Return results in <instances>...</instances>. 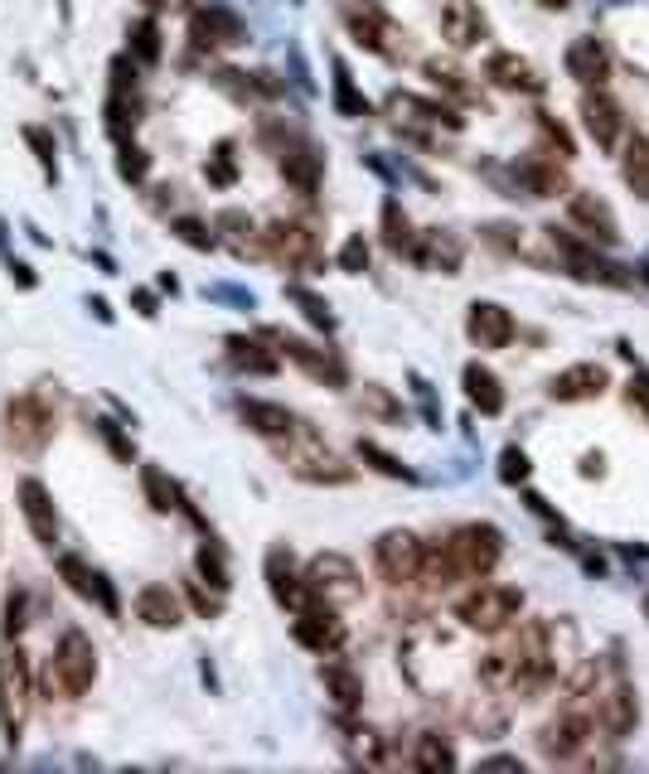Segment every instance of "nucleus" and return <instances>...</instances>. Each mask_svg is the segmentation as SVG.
<instances>
[{
	"mask_svg": "<svg viewBox=\"0 0 649 774\" xmlns=\"http://www.w3.org/2000/svg\"><path fill=\"white\" fill-rule=\"evenodd\" d=\"M30 712H34V669L16 639H6V649H0V736H6V745L24 741Z\"/></svg>",
	"mask_w": 649,
	"mask_h": 774,
	"instance_id": "1",
	"label": "nucleus"
},
{
	"mask_svg": "<svg viewBox=\"0 0 649 774\" xmlns=\"http://www.w3.org/2000/svg\"><path fill=\"white\" fill-rule=\"evenodd\" d=\"M276 446H282V465L296 479H306V485H349L354 479V465H344L339 450H329L306 421L286 440H276Z\"/></svg>",
	"mask_w": 649,
	"mask_h": 774,
	"instance_id": "2",
	"label": "nucleus"
},
{
	"mask_svg": "<svg viewBox=\"0 0 649 774\" xmlns=\"http://www.w3.org/2000/svg\"><path fill=\"white\" fill-rule=\"evenodd\" d=\"M519 615H524V591H514V585L475 581V591L456 600V620L470 634H505Z\"/></svg>",
	"mask_w": 649,
	"mask_h": 774,
	"instance_id": "3",
	"label": "nucleus"
},
{
	"mask_svg": "<svg viewBox=\"0 0 649 774\" xmlns=\"http://www.w3.org/2000/svg\"><path fill=\"white\" fill-rule=\"evenodd\" d=\"M446 552H452V567L460 581H485L499 567V557H505V532L495 523H460L446 538Z\"/></svg>",
	"mask_w": 649,
	"mask_h": 774,
	"instance_id": "4",
	"label": "nucleus"
},
{
	"mask_svg": "<svg viewBox=\"0 0 649 774\" xmlns=\"http://www.w3.org/2000/svg\"><path fill=\"white\" fill-rule=\"evenodd\" d=\"M63 688L69 697H83L98 683V649H92V639L83 630H69L59 639L54 659H49V688Z\"/></svg>",
	"mask_w": 649,
	"mask_h": 774,
	"instance_id": "5",
	"label": "nucleus"
},
{
	"mask_svg": "<svg viewBox=\"0 0 649 774\" xmlns=\"http://www.w3.org/2000/svg\"><path fill=\"white\" fill-rule=\"evenodd\" d=\"M49 436H54V411L44 407V397L39 393H20L6 403V440L10 450H20V456H39V450L49 446Z\"/></svg>",
	"mask_w": 649,
	"mask_h": 774,
	"instance_id": "6",
	"label": "nucleus"
},
{
	"mask_svg": "<svg viewBox=\"0 0 649 774\" xmlns=\"http://www.w3.org/2000/svg\"><path fill=\"white\" fill-rule=\"evenodd\" d=\"M306 591L311 600H325V605H354L364 595V577L344 552H321L306 567Z\"/></svg>",
	"mask_w": 649,
	"mask_h": 774,
	"instance_id": "7",
	"label": "nucleus"
},
{
	"mask_svg": "<svg viewBox=\"0 0 649 774\" xmlns=\"http://www.w3.org/2000/svg\"><path fill=\"white\" fill-rule=\"evenodd\" d=\"M422 557H427V547L413 528H388L374 542V567L388 585H413L422 577Z\"/></svg>",
	"mask_w": 649,
	"mask_h": 774,
	"instance_id": "8",
	"label": "nucleus"
},
{
	"mask_svg": "<svg viewBox=\"0 0 649 774\" xmlns=\"http://www.w3.org/2000/svg\"><path fill=\"white\" fill-rule=\"evenodd\" d=\"M262 252H267L276 266H286V272H311V266H321V237H315L306 223H291V218L267 223Z\"/></svg>",
	"mask_w": 649,
	"mask_h": 774,
	"instance_id": "9",
	"label": "nucleus"
},
{
	"mask_svg": "<svg viewBox=\"0 0 649 774\" xmlns=\"http://www.w3.org/2000/svg\"><path fill=\"white\" fill-rule=\"evenodd\" d=\"M291 634H296L301 649L311 653H339L344 639H349V630H344V620L335 615V605H325V600H311V605L296 610V620H291Z\"/></svg>",
	"mask_w": 649,
	"mask_h": 774,
	"instance_id": "10",
	"label": "nucleus"
},
{
	"mask_svg": "<svg viewBox=\"0 0 649 774\" xmlns=\"http://www.w3.org/2000/svg\"><path fill=\"white\" fill-rule=\"evenodd\" d=\"M596 726L606 731V741H626L640 726V702H635V688L626 678H611L596 692Z\"/></svg>",
	"mask_w": 649,
	"mask_h": 774,
	"instance_id": "11",
	"label": "nucleus"
},
{
	"mask_svg": "<svg viewBox=\"0 0 649 774\" xmlns=\"http://www.w3.org/2000/svg\"><path fill=\"white\" fill-rule=\"evenodd\" d=\"M591 731H596V722L572 706V712H558L548 726H542L538 745H542V755H548V760H572V755H581V745L591 741Z\"/></svg>",
	"mask_w": 649,
	"mask_h": 774,
	"instance_id": "12",
	"label": "nucleus"
},
{
	"mask_svg": "<svg viewBox=\"0 0 649 774\" xmlns=\"http://www.w3.org/2000/svg\"><path fill=\"white\" fill-rule=\"evenodd\" d=\"M59 577L69 581V591H73V595H83V600H92V605H102V610H108L112 620L122 615V605H116V591H112V581L102 577V571H92V567L83 562V557L63 552V557H59Z\"/></svg>",
	"mask_w": 649,
	"mask_h": 774,
	"instance_id": "13",
	"label": "nucleus"
},
{
	"mask_svg": "<svg viewBox=\"0 0 649 774\" xmlns=\"http://www.w3.org/2000/svg\"><path fill=\"white\" fill-rule=\"evenodd\" d=\"M20 513L30 523L39 547L59 542V513H54V493L44 489V479H20Z\"/></svg>",
	"mask_w": 649,
	"mask_h": 774,
	"instance_id": "14",
	"label": "nucleus"
},
{
	"mask_svg": "<svg viewBox=\"0 0 649 774\" xmlns=\"http://www.w3.org/2000/svg\"><path fill=\"white\" fill-rule=\"evenodd\" d=\"M466 335H470L475 349H509L514 315L505 310V305H495V301H475L470 315H466Z\"/></svg>",
	"mask_w": 649,
	"mask_h": 774,
	"instance_id": "15",
	"label": "nucleus"
},
{
	"mask_svg": "<svg viewBox=\"0 0 649 774\" xmlns=\"http://www.w3.org/2000/svg\"><path fill=\"white\" fill-rule=\"evenodd\" d=\"M190 39H194V49H233V44H243V20L223 6H204L190 16Z\"/></svg>",
	"mask_w": 649,
	"mask_h": 774,
	"instance_id": "16",
	"label": "nucleus"
},
{
	"mask_svg": "<svg viewBox=\"0 0 649 774\" xmlns=\"http://www.w3.org/2000/svg\"><path fill=\"white\" fill-rule=\"evenodd\" d=\"M581 122H587L591 141L601 145V151H616L620 136H626V112H620V102L606 98V92H587V98H581Z\"/></svg>",
	"mask_w": 649,
	"mask_h": 774,
	"instance_id": "17",
	"label": "nucleus"
},
{
	"mask_svg": "<svg viewBox=\"0 0 649 774\" xmlns=\"http://www.w3.org/2000/svg\"><path fill=\"white\" fill-rule=\"evenodd\" d=\"M567 213H572V223H581V228H587L601 247H616L620 243V223H616V213H611V204H606L601 194L577 190L572 198H567Z\"/></svg>",
	"mask_w": 649,
	"mask_h": 774,
	"instance_id": "18",
	"label": "nucleus"
},
{
	"mask_svg": "<svg viewBox=\"0 0 649 774\" xmlns=\"http://www.w3.org/2000/svg\"><path fill=\"white\" fill-rule=\"evenodd\" d=\"M267 585H272V600L276 605H286L291 615H296L301 605H311V591H306V577L296 571L286 547H272L267 552Z\"/></svg>",
	"mask_w": 649,
	"mask_h": 774,
	"instance_id": "19",
	"label": "nucleus"
},
{
	"mask_svg": "<svg viewBox=\"0 0 649 774\" xmlns=\"http://www.w3.org/2000/svg\"><path fill=\"white\" fill-rule=\"evenodd\" d=\"M485 34H489V20L480 16L475 0H446V10H442V39H446V44H452V49H475Z\"/></svg>",
	"mask_w": 649,
	"mask_h": 774,
	"instance_id": "20",
	"label": "nucleus"
},
{
	"mask_svg": "<svg viewBox=\"0 0 649 774\" xmlns=\"http://www.w3.org/2000/svg\"><path fill=\"white\" fill-rule=\"evenodd\" d=\"M606 368L601 364H572V368H562L558 378H552L548 387V397L552 403H596V397L606 393Z\"/></svg>",
	"mask_w": 649,
	"mask_h": 774,
	"instance_id": "21",
	"label": "nucleus"
},
{
	"mask_svg": "<svg viewBox=\"0 0 649 774\" xmlns=\"http://www.w3.org/2000/svg\"><path fill=\"white\" fill-rule=\"evenodd\" d=\"M567 73H572L581 88H601L606 73H611V53H606L601 39L581 34V39L567 44Z\"/></svg>",
	"mask_w": 649,
	"mask_h": 774,
	"instance_id": "22",
	"label": "nucleus"
},
{
	"mask_svg": "<svg viewBox=\"0 0 649 774\" xmlns=\"http://www.w3.org/2000/svg\"><path fill=\"white\" fill-rule=\"evenodd\" d=\"M267 339H276V344H282V354H286V358H296V364L306 368L311 378H321V383H329V387H344V364H339L335 354L315 349V344L296 339V335H276V329H272Z\"/></svg>",
	"mask_w": 649,
	"mask_h": 774,
	"instance_id": "23",
	"label": "nucleus"
},
{
	"mask_svg": "<svg viewBox=\"0 0 649 774\" xmlns=\"http://www.w3.org/2000/svg\"><path fill=\"white\" fill-rule=\"evenodd\" d=\"M321 683H325V697L335 702L344 716L359 712V706H364V678L354 673L349 663H339L335 653H325V663H321Z\"/></svg>",
	"mask_w": 649,
	"mask_h": 774,
	"instance_id": "24",
	"label": "nucleus"
},
{
	"mask_svg": "<svg viewBox=\"0 0 649 774\" xmlns=\"http://www.w3.org/2000/svg\"><path fill=\"white\" fill-rule=\"evenodd\" d=\"M136 620L151 630H180L184 624V605L170 585H141L136 591Z\"/></svg>",
	"mask_w": 649,
	"mask_h": 774,
	"instance_id": "25",
	"label": "nucleus"
},
{
	"mask_svg": "<svg viewBox=\"0 0 649 774\" xmlns=\"http://www.w3.org/2000/svg\"><path fill=\"white\" fill-rule=\"evenodd\" d=\"M413 257H417L422 266H427V272L456 276V272H460V257H466V247H460V237H456V233L432 228V233H422L417 243H413Z\"/></svg>",
	"mask_w": 649,
	"mask_h": 774,
	"instance_id": "26",
	"label": "nucleus"
},
{
	"mask_svg": "<svg viewBox=\"0 0 649 774\" xmlns=\"http://www.w3.org/2000/svg\"><path fill=\"white\" fill-rule=\"evenodd\" d=\"M485 78L495 83L499 92H542V78L528 59H519V53H489L485 63Z\"/></svg>",
	"mask_w": 649,
	"mask_h": 774,
	"instance_id": "27",
	"label": "nucleus"
},
{
	"mask_svg": "<svg viewBox=\"0 0 649 774\" xmlns=\"http://www.w3.org/2000/svg\"><path fill=\"white\" fill-rule=\"evenodd\" d=\"M237 417L253 426L257 436H267V440H286L301 426L282 403H262V397H243V403H237Z\"/></svg>",
	"mask_w": 649,
	"mask_h": 774,
	"instance_id": "28",
	"label": "nucleus"
},
{
	"mask_svg": "<svg viewBox=\"0 0 649 774\" xmlns=\"http://www.w3.org/2000/svg\"><path fill=\"white\" fill-rule=\"evenodd\" d=\"M388 116L393 122H407V126H460V116L452 106H436V102H422L413 92H393L388 98Z\"/></svg>",
	"mask_w": 649,
	"mask_h": 774,
	"instance_id": "29",
	"label": "nucleus"
},
{
	"mask_svg": "<svg viewBox=\"0 0 649 774\" xmlns=\"http://www.w3.org/2000/svg\"><path fill=\"white\" fill-rule=\"evenodd\" d=\"M282 175H286L291 190L311 198L315 190H321V155H315L306 141H286L282 145Z\"/></svg>",
	"mask_w": 649,
	"mask_h": 774,
	"instance_id": "30",
	"label": "nucleus"
},
{
	"mask_svg": "<svg viewBox=\"0 0 649 774\" xmlns=\"http://www.w3.org/2000/svg\"><path fill=\"white\" fill-rule=\"evenodd\" d=\"M466 397H470V407L485 411V417H499V411H505V387H499V378L485 364H466Z\"/></svg>",
	"mask_w": 649,
	"mask_h": 774,
	"instance_id": "31",
	"label": "nucleus"
},
{
	"mask_svg": "<svg viewBox=\"0 0 649 774\" xmlns=\"http://www.w3.org/2000/svg\"><path fill=\"white\" fill-rule=\"evenodd\" d=\"M514 180H519V190H528L534 198H552L562 190V170L552 165V160H542V155H528L519 170H514Z\"/></svg>",
	"mask_w": 649,
	"mask_h": 774,
	"instance_id": "32",
	"label": "nucleus"
},
{
	"mask_svg": "<svg viewBox=\"0 0 649 774\" xmlns=\"http://www.w3.org/2000/svg\"><path fill=\"white\" fill-rule=\"evenodd\" d=\"M229 364L243 368V373H262V378H267V373H276V364H282V358H276L272 349H262L257 339L233 335V339H229Z\"/></svg>",
	"mask_w": 649,
	"mask_h": 774,
	"instance_id": "33",
	"label": "nucleus"
},
{
	"mask_svg": "<svg viewBox=\"0 0 649 774\" xmlns=\"http://www.w3.org/2000/svg\"><path fill=\"white\" fill-rule=\"evenodd\" d=\"M620 175H626L630 194L649 204V141H645V136H630V141H626V160H620Z\"/></svg>",
	"mask_w": 649,
	"mask_h": 774,
	"instance_id": "34",
	"label": "nucleus"
},
{
	"mask_svg": "<svg viewBox=\"0 0 649 774\" xmlns=\"http://www.w3.org/2000/svg\"><path fill=\"white\" fill-rule=\"evenodd\" d=\"M141 489H145V499H151L155 513H175L180 503H184L180 485H175V479H165L155 465H141Z\"/></svg>",
	"mask_w": 649,
	"mask_h": 774,
	"instance_id": "35",
	"label": "nucleus"
},
{
	"mask_svg": "<svg viewBox=\"0 0 649 774\" xmlns=\"http://www.w3.org/2000/svg\"><path fill=\"white\" fill-rule=\"evenodd\" d=\"M339 741H344V751H349L354 765H383V760H388L383 755V736L374 726H344Z\"/></svg>",
	"mask_w": 649,
	"mask_h": 774,
	"instance_id": "36",
	"label": "nucleus"
},
{
	"mask_svg": "<svg viewBox=\"0 0 649 774\" xmlns=\"http://www.w3.org/2000/svg\"><path fill=\"white\" fill-rule=\"evenodd\" d=\"M126 53H131V63H161V24L155 20H136L126 30Z\"/></svg>",
	"mask_w": 649,
	"mask_h": 774,
	"instance_id": "37",
	"label": "nucleus"
},
{
	"mask_svg": "<svg viewBox=\"0 0 649 774\" xmlns=\"http://www.w3.org/2000/svg\"><path fill=\"white\" fill-rule=\"evenodd\" d=\"M194 571H199V581H209V585H214V591H229V585H233L229 557H223V547H219V542H204V547H199Z\"/></svg>",
	"mask_w": 649,
	"mask_h": 774,
	"instance_id": "38",
	"label": "nucleus"
},
{
	"mask_svg": "<svg viewBox=\"0 0 649 774\" xmlns=\"http://www.w3.org/2000/svg\"><path fill=\"white\" fill-rule=\"evenodd\" d=\"M214 228L233 237V252H237V257H243V252H262V233L253 228V218H247V213H237V208L219 213V223H214Z\"/></svg>",
	"mask_w": 649,
	"mask_h": 774,
	"instance_id": "39",
	"label": "nucleus"
},
{
	"mask_svg": "<svg viewBox=\"0 0 649 774\" xmlns=\"http://www.w3.org/2000/svg\"><path fill=\"white\" fill-rule=\"evenodd\" d=\"M349 30H354V39H359L364 49H374V53H393L388 39H397V34H393V24H388V20H378V16H359V10H349Z\"/></svg>",
	"mask_w": 649,
	"mask_h": 774,
	"instance_id": "40",
	"label": "nucleus"
},
{
	"mask_svg": "<svg viewBox=\"0 0 649 774\" xmlns=\"http://www.w3.org/2000/svg\"><path fill=\"white\" fill-rule=\"evenodd\" d=\"M413 765H417V770H452V765H456L452 741H446V736H436V731H427V736H417Z\"/></svg>",
	"mask_w": 649,
	"mask_h": 774,
	"instance_id": "41",
	"label": "nucleus"
},
{
	"mask_svg": "<svg viewBox=\"0 0 649 774\" xmlns=\"http://www.w3.org/2000/svg\"><path fill=\"white\" fill-rule=\"evenodd\" d=\"M383 243H388V252H413V223H407V213L397 204H383Z\"/></svg>",
	"mask_w": 649,
	"mask_h": 774,
	"instance_id": "42",
	"label": "nucleus"
},
{
	"mask_svg": "<svg viewBox=\"0 0 649 774\" xmlns=\"http://www.w3.org/2000/svg\"><path fill=\"white\" fill-rule=\"evenodd\" d=\"M427 78H432L436 88L456 92V98H470V83H466V73H460L452 59H427Z\"/></svg>",
	"mask_w": 649,
	"mask_h": 774,
	"instance_id": "43",
	"label": "nucleus"
},
{
	"mask_svg": "<svg viewBox=\"0 0 649 774\" xmlns=\"http://www.w3.org/2000/svg\"><path fill=\"white\" fill-rule=\"evenodd\" d=\"M359 460H368L378 475H388V479H413V470H407L397 456H388L383 446H374V440H359Z\"/></svg>",
	"mask_w": 649,
	"mask_h": 774,
	"instance_id": "44",
	"label": "nucleus"
},
{
	"mask_svg": "<svg viewBox=\"0 0 649 774\" xmlns=\"http://www.w3.org/2000/svg\"><path fill=\"white\" fill-rule=\"evenodd\" d=\"M180 237L184 247H194V252H214L219 247V237L209 233V223H199V218H175V228H170Z\"/></svg>",
	"mask_w": 649,
	"mask_h": 774,
	"instance_id": "45",
	"label": "nucleus"
},
{
	"mask_svg": "<svg viewBox=\"0 0 649 774\" xmlns=\"http://www.w3.org/2000/svg\"><path fill=\"white\" fill-rule=\"evenodd\" d=\"M291 301L306 310V319L315 329H335V315H329V305L321 301V296H311V291H301V286H291Z\"/></svg>",
	"mask_w": 649,
	"mask_h": 774,
	"instance_id": "46",
	"label": "nucleus"
},
{
	"mask_svg": "<svg viewBox=\"0 0 649 774\" xmlns=\"http://www.w3.org/2000/svg\"><path fill=\"white\" fill-rule=\"evenodd\" d=\"M335 102H339V112L344 116H368V102L364 98H354V83H349V69H335Z\"/></svg>",
	"mask_w": 649,
	"mask_h": 774,
	"instance_id": "47",
	"label": "nucleus"
},
{
	"mask_svg": "<svg viewBox=\"0 0 649 774\" xmlns=\"http://www.w3.org/2000/svg\"><path fill=\"white\" fill-rule=\"evenodd\" d=\"M339 272H349V276L368 272V243H364V233H354L349 243L339 247Z\"/></svg>",
	"mask_w": 649,
	"mask_h": 774,
	"instance_id": "48",
	"label": "nucleus"
},
{
	"mask_svg": "<svg viewBox=\"0 0 649 774\" xmlns=\"http://www.w3.org/2000/svg\"><path fill=\"white\" fill-rule=\"evenodd\" d=\"M184 591H190V600H194V610H199V615H204V620H219L223 615V591H204V581H190V585H184Z\"/></svg>",
	"mask_w": 649,
	"mask_h": 774,
	"instance_id": "49",
	"label": "nucleus"
},
{
	"mask_svg": "<svg viewBox=\"0 0 649 774\" xmlns=\"http://www.w3.org/2000/svg\"><path fill=\"white\" fill-rule=\"evenodd\" d=\"M145 170H151L145 151H136V145H126V141H122V160H116V175L131 180V184H141V180H145Z\"/></svg>",
	"mask_w": 649,
	"mask_h": 774,
	"instance_id": "50",
	"label": "nucleus"
},
{
	"mask_svg": "<svg viewBox=\"0 0 649 774\" xmlns=\"http://www.w3.org/2000/svg\"><path fill=\"white\" fill-rule=\"evenodd\" d=\"M499 479H505V485H524L528 479V456L519 446H509L505 456H499Z\"/></svg>",
	"mask_w": 649,
	"mask_h": 774,
	"instance_id": "51",
	"label": "nucleus"
},
{
	"mask_svg": "<svg viewBox=\"0 0 649 774\" xmlns=\"http://www.w3.org/2000/svg\"><path fill=\"white\" fill-rule=\"evenodd\" d=\"M626 403L649 421V373H645V368H635V373H630V383H626Z\"/></svg>",
	"mask_w": 649,
	"mask_h": 774,
	"instance_id": "52",
	"label": "nucleus"
},
{
	"mask_svg": "<svg viewBox=\"0 0 649 774\" xmlns=\"http://www.w3.org/2000/svg\"><path fill=\"white\" fill-rule=\"evenodd\" d=\"M204 175H209V184H233V175H237V170H233V145H219V155L204 165Z\"/></svg>",
	"mask_w": 649,
	"mask_h": 774,
	"instance_id": "53",
	"label": "nucleus"
},
{
	"mask_svg": "<svg viewBox=\"0 0 649 774\" xmlns=\"http://www.w3.org/2000/svg\"><path fill=\"white\" fill-rule=\"evenodd\" d=\"M24 141H30V151L39 155V165L54 170V136H49L44 126H24Z\"/></svg>",
	"mask_w": 649,
	"mask_h": 774,
	"instance_id": "54",
	"label": "nucleus"
},
{
	"mask_svg": "<svg viewBox=\"0 0 649 774\" xmlns=\"http://www.w3.org/2000/svg\"><path fill=\"white\" fill-rule=\"evenodd\" d=\"M24 624V591H10L6 595V639H16Z\"/></svg>",
	"mask_w": 649,
	"mask_h": 774,
	"instance_id": "55",
	"label": "nucleus"
},
{
	"mask_svg": "<svg viewBox=\"0 0 649 774\" xmlns=\"http://www.w3.org/2000/svg\"><path fill=\"white\" fill-rule=\"evenodd\" d=\"M359 403L368 407V411H378V417H397V407L388 403V397H383V387H364V397Z\"/></svg>",
	"mask_w": 649,
	"mask_h": 774,
	"instance_id": "56",
	"label": "nucleus"
},
{
	"mask_svg": "<svg viewBox=\"0 0 649 774\" xmlns=\"http://www.w3.org/2000/svg\"><path fill=\"white\" fill-rule=\"evenodd\" d=\"M98 431L112 440V450H116V456H122V460H131V446H126L122 436H116V426H112V421H98Z\"/></svg>",
	"mask_w": 649,
	"mask_h": 774,
	"instance_id": "57",
	"label": "nucleus"
},
{
	"mask_svg": "<svg viewBox=\"0 0 649 774\" xmlns=\"http://www.w3.org/2000/svg\"><path fill=\"white\" fill-rule=\"evenodd\" d=\"M190 0H145V10H184Z\"/></svg>",
	"mask_w": 649,
	"mask_h": 774,
	"instance_id": "58",
	"label": "nucleus"
},
{
	"mask_svg": "<svg viewBox=\"0 0 649 774\" xmlns=\"http://www.w3.org/2000/svg\"><path fill=\"white\" fill-rule=\"evenodd\" d=\"M538 6H548V10H567V0H538Z\"/></svg>",
	"mask_w": 649,
	"mask_h": 774,
	"instance_id": "59",
	"label": "nucleus"
},
{
	"mask_svg": "<svg viewBox=\"0 0 649 774\" xmlns=\"http://www.w3.org/2000/svg\"><path fill=\"white\" fill-rule=\"evenodd\" d=\"M645 615H649V600H645Z\"/></svg>",
	"mask_w": 649,
	"mask_h": 774,
	"instance_id": "60",
	"label": "nucleus"
}]
</instances>
